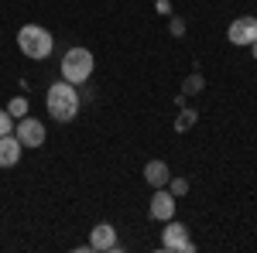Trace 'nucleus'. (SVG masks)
<instances>
[{
  "instance_id": "nucleus-1",
  "label": "nucleus",
  "mask_w": 257,
  "mask_h": 253,
  "mask_svg": "<svg viewBox=\"0 0 257 253\" xmlns=\"http://www.w3.org/2000/svg\"><path fill=\"white\" fill-rule=\"evenodd\" d=\"M48 113H52V120H59V123H69V120H76V113H79L82 99L79 93H76V86L72 82H55L52 89H48Z\"/></svg>"
},
{
  "instance_id": "nucleus-2",
  "label": "nucleus",
  "mask_w": 257,
  "mask_h": 253,
  "mask_svg": "<svg viewBox=\"0 0 257 253\" xmlns=\"http://www.w3.org/2000/svg\"><path fill=\"white\" fill-rule=\"evenodd\" d=\"M18 48L28 59H48L52 48H55V38H52L41 24H24L18 31Z\"/></svg>"
},
{
  "instance_id": "nucleus-3",
  "label": "nucleus",
  "mask_w": 257,
  "mask_h": 253,
  "mask_svg": "<svg viewBox=\"0 0 257 253\" xmlns=\"http://www.w3.org/2000/svg\"><path fill=\"white\" fill-rule=\"evenodd\" d=\"M93 52L89 48H69L65 59H62V79L72 82V86H82L86 79L93 76Z\"/></svg>"
},
{
  "instance_id": "nucleus-4",
  "label": "nucleus",
  "mask_w": 257,
  "mask_h": 253,
  "mask_svg": "<svg viewBox=\"0 0 257 253\" xmlns=\"http://www.w3.org/2000/svg\"><path fill=\"white\" fill-rule=\"evenodd\" d=\"M161 250L165 253H192L196 250V243H192V236L189 229L182 226V222H165V233H161Z\"/></svg>"
},
{
  "instance_id": "nucleus-5",
  "label": "nucleus",
  "mask_w": 257,
  "mask_h": 253,
  "mask_svg": "<svg viewBox=\"0 0 257 253\" xmlns=\"http://www.w3.org/2000/svg\"><path fill=\"white\" fill-rule=\"evenodd\" d=\"M14 137H18L24 147H41V144H45V137H48V130H45V123H41V120L21 117L18 123H14Z\"/></svg>"
},
{
  "instance_id": "nucleus-6",
  "label": "nucleus",
  "mask_w": 257,
  "mask_h": 253,
  "mask_svg": "<svg viewBox=\"0 0 257 253\" xmlns=\"http://www.w3.org/2000/svg\"><path fill=\"white\" fill-rule=\"evenodd\" d=\"M226 38L233 41V45H240V48L254 45V41H257V18H254V14H247V18H237L233 24H230Z\"/></svg>"
},
{
  "instance_id": "nucleus-7",
  "label": "nucleus",
  "mask_w": 257,
  "mask_h": 253,
  "mask_svg": "<svg viewBox=\"0 0 257 253\" xmlns=\"http://www.w3.org/2000/svg\"><path fill=\"white\" fill-rule=\"evenodd\" d=\"M148 215L158 219V222H168V219L175 215V195L168 192V188H155L151 205H148Z\"/></svg>"
},
{
  "instance_id": "nucleus-8",
  "label": "nucleus",
  "mask_w": 257,
  "mask_h": 253,
  "mask_svg": "<svg viewBox=\"0 0 257 253\" xmlns=\"http://www.w3.org/2000/svg\"><path fill=\"white\" fill-rule=\"evenodd\" d=\"M89 250H96V253L117 250V229H113L110 222H99V226H93V233H89Z\"/></svg>"
},
{
  "instance_id": "nucleus-9",
  "label": "nucleus",
  "mask_w": 257,
  "mask_h": 253,
  "mask_svg": "<svg viewBox=\"0 0 257 253\" xmlns=\"http://www.w3.org/2000/svg\"><path fill=\"white\" fill-rule=\"evenodd\" d=\"M21 151H24V144H21L14 134H4L0 137V168H14L21 161Z\"/></svg>"
},
{
  "instance_id": "nucleus-10",
  "label": "nucleus",
  "mask_w": 257,
  "mask_h": 253,
  "mask_svg": "<svg viewBox=\"0 0 257 253\" xmlns=\"http://www.w3.org/2000/svg\"><path fill=\"white\" fill-rule=\"evenodd\" d=\"M144 178H148L151 188H165L172 175H168V164H165V161H148V164H144Z\"/></svg>"
},
{
  "instance_id": "nucleus-11",
  "label": "nucleus",
  "mask_w": 257,
  "mask_h": 253,
  "mask_svg": "<svg viewBox=\"0 0 257 253\" xmlns=\"http://www.w3.org/2000/svg\"><path fill=\"white\" fill-rule=\"evenodd\" d=\"M7 113H11V117H14V120L28 117V99H24V96H14V99H11V103H7Z\"/></svg>"
},
{
  "instance_id": "nucleus-12",
  "label": "nucleus",
  "mask_w": 257,
  "mask_h": 253,
  "mask_svg": "<svg viewBox=\"0 0 257 253\" xmlns=\"http://www.w3.org/2000/svg\"><path fill=\"white\" fill-rule=\"evenodd\" d=\"M168 192L172 195H185L189 192V181H185V178H168Z\"/></svg>"
},
{
  "instance_id": "nucleus-13",
  "label": "nucleus",
  "mask_w": 257,
  "mask_h": 253,
  "mask_svg": "<svg viewBox=\"0 0 257 253\" xmlns=\"http://www.w3.org/2000/svg\"><path fill=\"white\" fill-rule=\"evenodd\" d=\"M4 134H14V117L7 110H0V137Z\"/></svg>"
},
{
  "instance_id": "nucleus-14",
  "label": "nucleus",
  "mask_w": 257,
  "mask_h": 253,
  "mask_svg": "<svg viewBox=\"0 0 257 253\" xmlns=\"http://www.w3.org/2000/svg\"><path fill=\"white\" fill-rule=\"evenodd\" d=\"M202 89V76H189L185 79V93H199Z\"/></svg>"
},
{
  "instance_id": "nucleus-15",
  "label": "nucleus",
  "mask_w": 257,
  "mask_h": 253,
  "mask_svg": "<svg viewBox=\"0 0 257 253\" xmlns=\"http://www.w3.org/2000/svg\"><path fill=\"white\" fill-rule=\"evenodd\" d=\"M182 31H185V24L175 18V21H172V35H182Z\"/></svg>"
},
{
  "instance_id": "nucleus-16",
  "label": "nucleus",
  "mask_w": 257,
  "mask_h": 253,
  "mask_svg": "<svg viewBox=\"0 0 257 253\" xmlns=\"http://www.w3.org/2000/svg\"><path fill=\"white\" fill-rule=\"evenodd\" d=\"M250 52H254V59H257V41H254V45H250Z\"/></svg>"
}]
</instances>
